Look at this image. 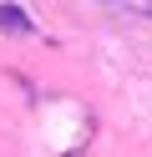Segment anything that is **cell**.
I'll list each match as a JSON object with an SVG mask.
<instances>
[{
  "mask_svg": "<svg viewBox=\"0 0 152 157\" xmlns=\"http://www.w3.org/2000/svg\"><path fill=\"white\" fill-rule=\"evenodd\" d=\"M0 31H10V36H30L36 25H30V15L20 10V5H0Z\"/></svg>",
  "mask_w": 152,
  "mask_h": 157,
  "instance_id": "cell-1",
  "label": "cell"
}]
</instances>
